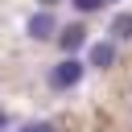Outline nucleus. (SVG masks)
Here are the masks:
<instances>
[{
  "label": "nucleus",
  "mask_w": 132,
  "mask_h": 132,
  "mask_svg": "<svg viewBox=\"0 0 132 132\" xmlns=\"http://www.w3.org/2000/svg\"><path fill=\"white\" fill-rule=\"evenodd\" d=\"M116 62V41H95L91 50H87V66H95V70H107Z\"/></svg>",
  "instance_id": "4"
},
{
  "label": "nucleus",
  "mask_w": 132,
  "mask_h": 132,
  "mask_svg": "<svg viewBox=\"0 0 132 132\" xmlns=\"http://www.w3.org/2000/svg\"><path fill=\"white\" fill-rule=\"evenodd\" d=\"M82 74H87V62H78V58H62V62L50 70V87H54V91H74V87L82 82Z\"/></svg>",
  "instance_id": "1"
},
{
  "label": "nucleus",
  "mask_w": 132,
  "mask_h": 132,
  "mask_svg": "<svg viewBox=\"0 0 132 132\" xmlns=\"http://www.w3.org/2000/svg\"><path fill=\"white\" fill-rule=\"evenodd\" d=\"M78 12H95V8H103V0H70Z\"/></svg>",
  "instance_id": "7"
},
{
  "label": "nucleus",
  "mask_w": 132,
  "mask_h": 132,
  "mask_svg": "<svg viewBox=\"0 0 132 132\" xmlns=\"http://www.w3.org/2000/svg\"><path fill=\"white\" fill-rule=\"evenodd\" d=\"M103 4H116V0H103Z\"/></svg>",
  "instance_id": "10"
},
{
  "label": "nucleus",
  "mask_w": 132,
  "mask_h": 132,
  "mask_svg": "<svg viewBox=\"0 0 132 132\" xmlns=\"http://www.w3.org/2000/svg\"><path fill=\"white\" fill-rule=\"evenodd\" d=\"M25 37H29V41H50V37H58L54 12H33V16L25 21Z\"/></svg>",
  "instance_id": "2"
},
{
  "label": "nucleus",
  "mask_w": 132,
  "mask_h": 132,
  "mask_svg": "<svg viewBox=\"0 0 132 132\" xmlns=\"http://www.w3.org/2000/svg\"><path fill=\"white\" fill-rule=\"evenodd\" d=\"M58 45L66 50V58H74V54L87 45V29H82V25H66V29H58Z\"/></svg>",
  "instance_id": "3"
},
{
  "label": "nucleus",
  "mask_w": 132,
  "mask_h": 132,
  "mask_svg": "<svg viewBox=\"0 0 132 132\" xmlns=\"http://www.w3.org/2000/svg\"><path fill=\"white\" fill-rule=\"evenodd\" d=\"M111 37L116 41H132V12H116L111 16Z\"/></svg>",
  "instance_id": "5"
},
{
  "label": "nucleus",
  "mask_w": 132,
  "mask_h": 132,
  "mask_svg": "<svg viewBox=\"0 0 132 132\" xmlns=\"http://www.w3.org/2000/svg\"><path fill=\"white\" fill-rule=\"evenodd\" d=\"M21 132H62L58 124H50V120H37V124H25Z\"/></svg>",
  "instance_id": "6"
},
{
  "label": "nucleus",
  "mask_w": 132,
  "mask_h": 132,
  "mask_svg": "<svg viewBox=\"0 0 132 132\" xmlns=\"http://www.w3.org/2000/svg\"><path fill=\"white\" fill-rule=\"evenodd\" d=\"M8 124H12V120H8V111H0V128H8Z\"/></svg>",
  "instance_id": "9"
},
{
  "label": "nucleus",
  "mask_w": 132,
  "mask_h": 132,
  "mask_svg": "<svg viewBox=\"0 0 132 132\" xmlns=\"http://www.w3.org/2000/svg\"><path fill=\"white\" fill-rule=\"evenodd\" d=\"M37 4H41V12H50V8L58 4V0H37Z\"/></svg>",
  "instance_id": "8"
}]
</instances>
